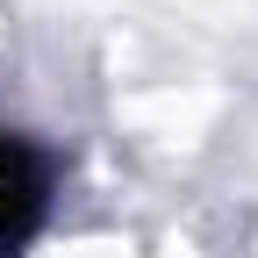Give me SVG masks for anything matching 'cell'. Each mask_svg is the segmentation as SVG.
Instances as JSON below:
<instances>
[{
	"label": "cell",
	"mask_w": 258,
	"mask_h": 258,
	"mask_svg": "<svg viewBox=\"0 0 258 258\" xmlns=\"http://www.w3.org/2000/svg\"><path fill=\"white\" fill-rule=\"evenodd\" d=\"M43 208H50V158L0 129V258L29 244Z\"/></svg>",
	"instance_id": "cell-1"
}]
</instances>
